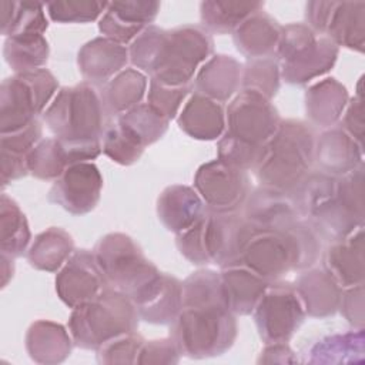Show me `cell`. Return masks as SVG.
I'll return each instance as SVG.
<instances>
[{"label":"cell","mask_w":365,"mask_h":365,"mask_svg":"<svg viewBox=\"0 0 365 365\" xmlns=\"http://www.w3.org/2000/svg\"><path fill=\"white\" fill-rule=\"evenodd\" d=\"M289 197L321 238L342 240L364 227V165L345 175L311 171Z\"/></svg>","instance_id":"obj_1"},{"label":"cell","mask_w":365,"mask_h":365,"mask_svg":"<svg viewBox=\"0 0 365 365\" xmlns=\"http://www.w3.org/2000/svg\"><path fill=\"white\" fill-rule=\"evenodd\" d=\"M214 50L211 34L201 26L184 24L173 30L147 26L128 47L130 61L164 86L192 83L198 66Z\"/></svg>","instance_id":"obj_2"},{"label":"cell","mask_w":365,"mask_h":365,"mask_svg":"<svg viewBox=\"0 0 365 365\" xmlns=\"http://www.w3.org/2000/svg\"><path fill=\"white\" fill-rule=\"evenodd\" d=\"M319 251L321 237L299 218L284 228L255 231L244 250L241 264L274 282L291 271L312 267Z\"/></svg>","instance_id":"obj_3"},{"label":"cell","mask_w":365,"mask_h":365,"mask_svg":"<svg viewBox=\"0 0 365 365\" xmlns=\"http://www.w3.org/2000/svg\"><path fill=\"white\" fill-rule=\"evenodd\" d=\"M255 230L241 211H212L188 230L177 234L175 244L191 264L227 268L241 264L244 250Z\"/></svg>","instance_id":"obj_4"},{"label":"cell","mask_w":365,"mask_h":365,"mask_svg":"<svg viewBox=\"0 0 365 365\" xmlns=\"http://www.w3.org/2000/svg\"><path fill=\"white\" fill-rule=\"evenodd\" d=\"M315 140L317 135L309 124L299 120H281L252 170L259 187L291 195L312 171Z\"/></svg>","instance_id":"obj_5"},{"label":"cell","mask_w":365,"mask_h":365,"mask_svg":"<svg viewBox=\"0 0 365 365\" xmlns=\"http://www.w3.org/2000/svg\"><path fill=\"white\" fill-rule=\"evenodd\" d=\"M108 117L100 90L87 81L61 87L43 113V121L56 138L86 144H101Z\"/></svg>","instance_id":"obj_6"},{"label":"cell","mask_w":365,"mask_h":365,"mask_svg":"<svg viewBox=\"0 0 365 365\" xmlns=\"http://www.w3.org/2000/svg\"><path fill=\"white\" fill-rule=\"evenodd\" d=\"M170 327V336L180 354L194 359L227 352L234 345L238 329L235 315L224 301L185 304Z\"/></svg>","instance_id":"obj_7"},{"label":"cell","mask_w":365,"mask_h":365,"mask_svg":"<svg viewBox=\"0 0 365 365\" xmlns=\"http://www.w3.org/2000/svg\"><path fill=\"white\" fill-rule=\"evenodd\" d=\"M138 312L133 299L111 287L73 308L68 332L74 345L97 351L107 341L138 328Z\"/></svg>","instance_id":"obj_8"},{"label":"cell","mask_w":365,"mask_h":365,"mask_svg":"<svg viewBox=\"0 0 365 365\" xmlns=\"http://www.w3.org/2000/svg\"><path fill=\"white\" fill-rule=\"evenodd\" d=\"M274 57L279 64L281 77L288 84L302 86L334 67L338 47L329 38L314 33L307 24L292 23L281 27Z\"/></svg>","instance_id":"obj_9"},{"label":"cell","mask_w":365,"mask_h":365,"mask_svg":"<svg viewBox=\"0 0 365 365\" xmlns=\"http://www.w3.org/2000/svg\"><path fill=\"white\" fill-rule=\"evenodd\" d=\"M58 81L47 68L14 73L0 87V133L24 128L43 114L57 93Z\"/></svg>","instance_id":"obj_10"},{"label":"cell","mask_w":365,"mask_h":365,"mask_svg":"<svg viewBox=\"0 0 365 365\" xmlns=\"http://www.w3.org/2000/svg\"><path fill=\"white\" fill-rule=\"evenodd\" d=\"M93 252L108 287L130 298L160 272L144 257L137 242L123 232H110L101 237Z\"/></svg>","instance_id":"obj_11"},{"label":"cell","mask_w":365,"mask_h":365,"mask_svg":"<svg viewBox=\"0 0 365 365\" xmlns=\"http://www.w3.org/2000/svg\"><path fill=\"white\" fill-rule=\"evenodd\" d=\"M279 114L271 100L241 90L225 110V137L254 148H262L279 125Z\"/></svg>","instance_id":"obj_12"},{"label":"cell","mask_w":365,"mask_h":365,"mask_svg":"<svg viewBox=\"0 0 365 365\" xmlns=\"http://www.w3.org/2000/svg\"><path fill=\"white\" fill-rule=\"evenodd\" d=\"M305 19L307 26L314 33L329 38L336 47L364 51V1H308L305 4Z\"/></svg>","instance_id":"obj_13"},{"label":"cell","mask_w":365,"mask_h":365,"mask_svg":"<svg viewBox=\"0 0 365 365\" xmlns=\"http://www.w3.org/2000/svg\"><path fill=\"white\" fill-rule=\"evenodd\" d=\"M254 322L262 342H288L305 318L301 299L292 284L269 282L254 311Z\"/></svg>","instance_id":"obj_14"},{"label":"cell","mask_w":365,"mask_h":365,"mask_svg":"<svg viewBox=\"0 0 365 365\" xmlns=\"http://www.w3.org/2000/svg\"><path fill=\"white\" fill-rule=\"evenodd\" d=\"M195 191L208 210L241 211L251 192L248 173L220 158L202 164L194 177Z\"/></svg>","instance_id":"obj_15"},{"label":"cell","mask_w":365,"mask_h":365,"mask_svg":"<svg viewBox=\"0 0 365 365\" xmlns=\"http://www.w3.org/2000/svg\"><path fill=\"white\" fill-rule=\"evenodd\" d=\"M103 190V175L90 161L68 165L54 180L48 200L73 215H84L96 208Z\"/></svg>","instance_id":"obj_16"},{"label":"cell","mask_w":365,"mask_h":365,"mask_svg":"<svg viewBox=\"0 0 365 365\" xmlns=\"http://www.w3.org/2000/svg\"><path fill=\"white\" fill-rule=\"evenodd\" d=\"M107 287L94 252L88 250L74 251L56 275V292L71 309L94 298Z\"/></svg>","instance_id":"obj_17"},{"label":"cell","mask_w":365,"mask_h":365,"mask_svg":"<svg viewBox=\"0 0 365 365\" xmlns=\"http://www.w3.org/2000/svg\"><path fill=\"white\" fill-rule=\"evenodd\" d=\"M140 319L155 325H171L182 308V282L158 272L131 297Z\"/></svg>","instance_id":"obj_18"},{"label":"cell","mask_w":365,"mask_h":365,"mask_svg":"<svg viewBox=\"0 0 365 365\" xmlns=\"http://www.w3.org/2000/svg\"><path fill=\"white\" fill-rule=\"evenodd\" d=\"M158 11V1H111L98 21V30L103 37L127 44L155 20Z\"/></svg>","instance_id":"obj_19"},{"label":"cell","mask_w":365,"mask_h":365,"mask_svg":"<svg viewBox=\"0 0 365 365\" xmlns=\"http://www.w3.org/2000/svg\"><path fill=\"white\" fill-rule=\"evenodd\" d=\"M364 145L339 125L322 131L315 140V160L319 171L345 175L364 165Z\"/></svg>","instance_id":"obj_20"},{"label":"cell","mask_w":365,"mask_h":365,"mask_svg":"<svg viewBox=\"0 0 365 365\" xmlns=\"http://www.w3.org/2000/svg\"><path fill=\"white\" fill-rule=\"evenodd\" d=\"M128 58V48L124 44L101 36L78 50L77 66L84 81L104 86L124 68Z\"/></svg>","instance_id":"obj_21"},{"label":"cell","mask_w":365,"mask_h":365,"mask_svg":"<svg viewBox=\"0 0 365 365\" xmlns=\"http://www.w3.org/2000/svg\"><path fill=\"white\" fill-rule=\"evenodd\" d=\"M242 215L255 231L284 228L301 218L288 194L265 187H258L248 194Z\"/></svg>","instance_id":"obj_22"},{"label":"cell","mask_w":365,"mask_h":365,"mask_svg":"<svg viewBox=\"0 0 365 365\" xmlns=\"http://www.w3.org/2000/svg\"><path fill=\"white\" fill-rule=\"evenodd\" d=\"M364 227H359L348 237L331 242L322 257V268L342 287L364 284Z\"/></svg>","instance_id":"obj_23"},{"label":"cell","mask_w":365,"mask_h":365,"mask_svg":"<svg viewBox=\"0 0 365 365\" xmlns=\"http://www.w3.org/2000/svg\"><path fill=\"white\" fill-rule=\"evenodd\" d=\"M294 288L305 315L325 318L334 315L341 302L344 288L324 268H307L295 279Z\"/></svg>","instance_id":"obj_24"},{"label":"cell","mask_w":365,"mask_h":365,"mask_svg":"<svg viewBox=\"0 0 365 365\" xmlns=\"http://www.w3.org/2000/svg\"><path fill=\"white\" fill-rule=\"evenodd\" d=\"M207 211L200 194L188 185H170L157 198V215L171 232L180 234L192 227Z\"/></svg>","instance_id":"obj_25"},{"label":"cell","mask_w":365,"mask_h":365,"mask_svg":"<svg viewBox=\"0 0 365 365\" xmlns=\"http://www.w3.org/2000/svg\"><path fill=\"white\" fill-rule=\"evenodd\" d=\"M221 288L227 308L234 315L252 314L269 282L242 264L221 268Z\"/></svg>","instance_id":"obj_26"},{"label":"cell","mask_w":365,"mask_h":365,"mask_svg":"<svg viewBox=\"0 0 365 365\" xmlns=\"http://www.w3.org/2000/svg\"><path fill=\"white\" fill-rule=\"evenodd\" d=\"M242 64L232 56L217 54L208 58L194 78V90L218 103L230 100L241 87Z\"/></svg>","instance_id":"obj_27"},{"label":"cell","mask_w":365,"mask_h":365,"mask_svg":"<svg viewBox=\"0 0 365 365\" xmlns=\"http://www.w3.org/2000/svg\"><path fill=\"white\" fill-rule=\"evenodd\" d=\"M180 128L195 140H217L225 131L224 106L194 91L178 114Z\"/></svg>","instance_id":"obj_28"},{"label":"cell","mask_w":365,"mask_h":365,"mask_svg":"<svg viewBox=\"0 0 365 365\" xmlns=\"http://www.w3.org/2000/svg\"><path fill=\"white\" fill-rule=\"evenodd\" d=\"M281 26L262 10L247 17L232 31L237 50L248 60L275 56Z\"/></svg>","instance_id":"obj_29"},{"label":"cell","mask_w":365,"mask_h":365,"mask_svg":"<svg viewBox=\"0 0 365 365\" xmlns=\"http://www.w3.org/2000/svg\"><path fill=\"white\" fill-rule=\"evenodd\" d=\"M349 101L346 87L336 78L327 77L309 86L305 93V113L311 124L334 127Z\"/></svg>","instance_id":"obj_30"},{"label":"cell","mask_w":365,"mask_h":365,"mask_svg":"<svg viewBox=\"0 0 365 365\" xmlns=\"http://www.w3.org/2000/svg\"><path fill=\"white\" fill-rule=\"evenodd\" d=\"M43 128L37 120L13 133L1 134V185L29 174V154L41 140Z\"/></svg>","instance_id":"obj_31"},{"label":"cell","mask_w":365,"mask_h":365,"mask_svg":"<svg viewBox=\"0 0 365 365\" xmlns=\"http://www.w3.org/2000/svg\"><path fill=\"white\" fill-rule=\"evenodd\" d=\"M73 338L67 329L53 321L38 319L26 334V349L37 364H60L71 354Z\"/></svg>","instance_id":"obj_32"},{"label":"cell","mask_w":365,"mask_h":365,"mask_svg":"<svg viewBox=\"0 0 365 365\" xmlns=\"http://www.w3.org/2000/svg\"><path fill=\"white\" fill-rule=\"evenodd\" d=\"M365 359L364 329L322 336L314 342L307 354L309 364H362Z\"/></svg>","instance_id":"obj_33"},{"label":"cell","mask_w":365,"mask_h":365,"mask_svg":"<svg viewBox=\"0 0 365 365\" xmlns=\"http://www.w3.org/2000/svg\"><path fill=\"white\" fill-rule=\"evenodd\" d=\"M74 252L73 237L63 228L50 227L40 232L27 250V261L36 269L58 271Z\"/></svg>","instance_id":"obj_34"},{"label":"cell","mask_w":365,"mask_h":365,"mask_svg":"<svg viewBox=\"0 0 365 365\" xmlns=\"http://www.w3.org/2000/svg\"><path fill=\"white\" fill-rule=\"evenodd\" d=\"M147 77L135 68H124L100 90L110 115H120L138 106L147 91Z\"/></svg>","instance_id":"obj_35"},{"label":"cell","mask_w":365,"mask_h":365,"mask_svg":"<svg viewBox=\"0 0 365 365\" xmlns=\"http://www.w3.org/2000/svg\"><path fill=\"white\" fill-rule=\"evenodd\" d=\"M264 9L261 1L207 0L200 4L201 27L208 33H232L247 17Z\"/></svg>","instance_id":"obj_36"},{"label":"cell","mask_w":365,"mask_h":365,"mask_svg":"<svg viewBox=\"0 0 365 365\" xmlns=\"http://www.w3.org/2000/svg\"><path fill=\"white\" fill-rule=\"evenodd\" d=\"M123 131L143 148L158 141L167 131L170 120L148 103H140L115 117Z\"/></svg>","instance_id":"obj_37"},{"label":"cell","mask_w":365,"mask_h":365,"mask_svg":"<svg viewBox=\"0 0 365 365\" xmlns=\"http://www.w3.org/2000/svg\"><path fill=\"white\" fill-rule=\"evenodd\" d=\"M31 240L27 218L19 204L1 194L0 198V251L11 258L21 257Z\"/></svg>","instance_id":"obj_38"},{"label":"cell","mask_w":365,"mask_h":365,"mask_svg":"<svg viewBox=\"0 0 365 365\" xmlns=\"http://www.w3.org/2000/svg\"><path fill=\"white\" fill-rule=\"evenodd\" d=\"M50 54L48 41L44 34H20L7 37L3 56L14 73L43 68Z\"/></svg>","instance_id":"obj_39"},{"label":"cell","mask_w":365,"mask_h":365,"mask_svg":"<svg viewBox=\"0 0 365 365\" xmlns=\"http://www.w3.org/2000/svg\"><path fill=\"white\" fill-rule=\"evenodd\" d=\"M44 7L33 1H1V34L6 38L20 34H44L48 27Z\"/></svg>","instance_id":"obj_40"},{"label":"cell","mask_w":365,"mask_h":365,"mask_svg":"<svg viewBox=\"0 0 365 365\" xmlns=\"http://www.w3.org/2000/svg\"><path fill=\"white\" fill-rule=\"evenodd\" d=\"M279 64L277 58H251L242 66L241 90H250L271 100L279 90Z\"/></svg>","instance_id":"obj_41"},{"label":"cell","mask_w":365,"mask_h":365,"mask_svg":"<svg viewBox=\"0 0 365 365\" xmlns=\"http://www.w3.org/2000/svg\"><path fill=\"white\" fill-rule=\"evenodd\" d=\"M67 167L68 161L56 137L40 140L29 154V173L38 180H56Z\"/></svg>","instance_id":"obj_42"},{"label":"cell","mask_w":365,"mask_h":365,"mask_svg":"<svg viewBox=\"0 0 365 365\" xmlns=\"http://www.w3.org/2000/svg\"><path fill=\"white\" fill-rule=\"evenodd\" d=\"M108 3L91 0H63L46 4L47 14L56 23H88L104 14Z\"/></svg>","instance_id":"obj_43"},{"label":"cell","mask_w":365,"mask_h":365,"mask_svg":"<svg viewBox=\"0 0 365 365\" xmlns=\"http://www.w3.org/2000/svg\"><path fill=\"white\" fill-rule=\"evenodd\" d=\"M101 148L110 160L121 165H131L137 163L145 150L134 143L123 131L117 121H113L107 125L101 138Z\"/></svg>","instance_id":"obj_44"},{"label":"cell","mask_w":365,"mask_h":365,"mask_svg":"<svg viewBox=\"0 0 365 365\" xmlns=\"http://www.w3.org/2000/svg\"><path fill=\"white\" fill-rule=\"evenodd\" d=\"M145 339L134 332L121 334L97 349V361L100 364H137L140 351Z\"/></svg>","instance_id":"obj_45"},{"label":"cell","mask_w":365,"mask_h":365,"mask_svg":"<svg viewBox=\"0 0 365 365\" xmlns=\"http://www.w3.org/2000/svg\"><path fill=\"white\" fill-rule=\"evenodd\" d=\"M194 88L192 83L185 86H164L154 80H150L148 83V93H147V103L151 104L155 110H158L165 118L173 120L178 110L185 100V97L190 94V91Z\"/></svg>","instance_id":"obj_46"},{"label":"cell","mask_w":365,"mask_h":365,"mask_svg":"<svg viewBox=\"0 0 365 365\" xmlns=\"http://www.w3.org/2000/svg\"><path fill=\"white\" fill-rule=\"evenodd\" d=\"M180 351L171 336L145 341L141 346L137 364H177Z\"/></svg>","instance_id":"obj_47"},{"label":"cell","mask_w":365,"mask_h":365,"mask_svg":"<svg viewBox=\"0 0 365 365\" xmlns=\"http://www.w3.org/2000/svg\"><path fill=\"white\" fill-rule=\"evenodd\" d=\"M362 78L358 81V93L348 101L341 120L339 127L348 133L354 140L364 145V97H362Z\"/></svg>","instance_id":"obj_48"},{"label":"cell","mask_w":365,"mask_h":365,"mask_svg":"<svg viewBox=\"0 0 365 365\" xmlns=\"http://www.w3.org/2000/svg\"><path fill=\"white\" fill-rule=\"evenodd\" d=\"M338 309L355 329H364V284L344 288Z\"/></svg>","instance_id":"obj_49"},{"label":"cell","mask_w":365,"mask_h":365,"mask_svg":"<svg viewBox=\"0 0 365 365\" xmlns=\"http://www.w3.org/2000/svg\"><path fill=\"white\" fill-rule=\"evenodd\" d=\"M257 362L294 364V362H298V358L295 356V352L288 346L287 342H277V344H267L265 348L261 351Z\"/></svg>","instance_id":"obj_50"},{"label":"cell","mask_w":365,"mask_h":365,"mask_svg":"<svg viewBox=\"0 0 365 365\" xmlns=\"http://www.w3.org/2000/svg\"><path fill=\"white\" fill-rule=\"evenodd\" d=\"M0 261H1V287L4 288L9 281L13 278V274H14V258L6 255V254H1L0 257Z\"/></svg>","instance_id":"obj_51"}]
</instances>
